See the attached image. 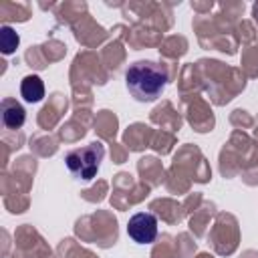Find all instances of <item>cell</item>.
Instances as JSON below:
<instances>
[{
    "label": "cell",
    "instance_id": "3957f363",
    "mask_svg": "<svg viewBox=\"0 0 258 258\" xmlns=\"http://www.w3.org/2000/svg\"><path fill=\"white\" fill-rule=\"evenodd\" d=\"M127 234L137 244H151L157 238V218L149 212L135 214L127 224Z\"/></svg>",
    "mask_w": 258,
    "mask_h": 258
},
{
    "label": "cell",
    "instance_id": "8992f818",
    "mask_svg": "<svg viewBox=\"0 0 258 258\" xmlns=\"http://www.w3.org/2000/svg\"><path fill=\"white\" fill-rule=\"evenodd\" d=\"M0 42H2V52L4 54H10L18 46V34L10 26H4L2 32H0Z\"/></svg>",
    "mask_w": 258,
    "mask_h": 258
},
{
    "label": "cell",
    "instance_id": "277c9868",
    "mask_svg": "<svg viewBox=\"0 0 258 258\" xmlns=\"http://www.w3.org/2000/svg\"><path fill=\"white\" fill-rule=\"evenodd\" d=\"M24 109L20 103H16L14 99H4L2 101V121L8 129H18L24 125Z\"/></svg>",
    "mask_w": 258,
    "mask_h": 258
},
{
    "label": "cell",
    "instance_id": "6da1fadb",
    "mask_svg": "<svg viewBox=\"0 0 258 258\" xmlns=\"http://www.w3.org/2000/svg\"><path fill=\"white\" fill-rule=\"evenodd\" d=\"M127 89L137 101L157 99L167 85V71L151 60L133 62L125 73Z\"/></svg>",
    "mask_w": 258,
    "mask_h": 258
},
{
    "label": "cell",
    "instance_id": "7a4b0ae2",
    "mask_svg": "<svg viewBox=\"0 0 258 258\" xmlns=\"http://www.w3.org/2000/svg\"><path fill=\"white\" fill-rule=\"evenodd\" d=\"M103 155H105V149H103L101 143H89L85 147H79V149H73L71 153H67L64 161H67L69 171L75 177H79V179H93L95 173L99 171Z\"/></svg>",
    "mask_w": 258,
    "mask_h": 258
},
{
    "label": "cell",
    "instance_id": "5b68a950",
    "mask_svg": "<svg viewBox=\"0 0 258 258\" xmlns=\"http://www.w3.org/2000/svg\"><path fill=\"white\" fill-rule=\"evenodd\" d=\"M20 93L28 103H36V101H40L44 97V85L36 75H28V77L22 79Z\"/></svg>",
    "mask_w": 258,
    "mask_h": 258
}]
</instances>
